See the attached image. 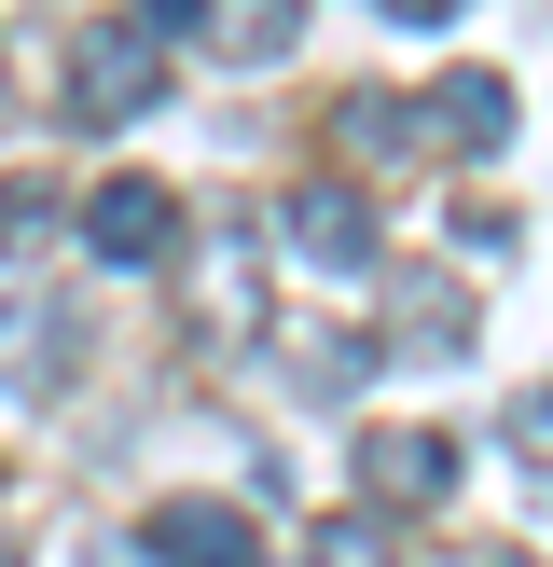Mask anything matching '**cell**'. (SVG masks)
Returning <instances> with one entry per match:
<instances>
[{
	"label": "cell",
	"instance_id": "cell-8",
	"mask_svg": "<svg viewBox=\"0 0 553 567\" xmlns=\"http://www.w3.org/2000/svg\"><path fill=\"white\" fill-rule=\"evenodd\" d=\"M346 153L359 166H415V153H442V125H429V97H346Z\"/></svg>",
	"mask_w": 553,
	"mask_h": 567
},
{
	"label": "cell",
	"instance_id": "cell-16",
	"mask_svg": "<svg viewBox=\"0 0 553 567\" xmlns=\"http://www.w3.org/2000/svg\"><path fill=\"white\" fill-rule=\"evenodd\" d=\"M0 97H14V83H0Z\"/></svg>",
	"mask_w": 553,
	"mask_h": 567
},
{
	"label": "cell",
	"instance_id": "cell-4",
	"mask_svg": "<svg viewBox=\"0 0 553 567\" xmlns=\"http://www.w3.org/2000/svg\"><path fill=\"white\" fill-rule=\"evenodd\" d=\"M83 249H97V264H166V249H180V194L166 181H97L83 194Z\"/></svg>",
	"mask_w": 553,
	"mask_h": 567
},
{
	"label": "cell",
	"instance_id": "cell-11",
	"mask_svg": "<svg viewBox=\"0 0 553 567\" xmlns=\"http://www.w3.org/2000/svg\"><path fill=\"white\" fill-rule=\"evenodd\" d=\"M55 221V181H0V249H28Z\"/></svg>",
	"mask_w": 553,
	"mask_h": 567
},
{
	"label": "cell",
	"instance_id": "cell-12",
	"mask_svg": "<svg viewBox=\"0 0 553 567\" xmlns=\"http://www.w3.org/2000/svg\"><path fill=\"white\" fill-rule=\"evenodd\" d=\"M512 443H525V457H553V388H525V402H512Z\"/></svg>",
	"mask_w": 553,
	"mask_h": 567
},
{
	"label": "cell",
	"instance_id": "cell-9",
	"mask_svg": "<svg viewBox=\"0 0 553 567\" xmlns=\"http://www.w3.org/2000/svg\"><path fill=\"white\" fill-rule=\"evenodd\" d=\"M387 305H401V347L415 360H457L470 347V291H457V277H387Z\"/></svg>",
	"mask_w": 553,
	"mask_h": 567
},
{
	"label": "cell",
	"instance_id": "cell-15",
	"mask_svg": "<svg viewBox=\"0 0 553 567\" xmlns=\"http://www.w3.org/2000/svg\"><path fill=\"white\" fill-rule=\"evenodd\" d=\"M0 567H28V554H14V540H0Z\"/></svg>",
	"mask_w": 553,
	"mask_h": 567
},
{
	"label": "cell",
	"instance_id": "cell-7",
	"mask_svg": "<svg viewBox=\"0 0 553 567\" xmlns=\"http://www.w3.org/2000/svg\"><path fill=\"white\" fill-rule=\"evenodd\" d=\"M429 125H442V153H498V138H512V83H498V70L429 83Z\"/></svg>",
	"mask_w": 553,
	"mask_h": 567
},
{
	"label": "cell",
	"instance_id": "cell-2",
	"mask_svg": "<svg viewBox=\"0 0 553 567\" xmlns=\"http://www.w3.org/2000/svg\"><path fill=\"white\" fill-rule=\"evenodd\" d=\"M276 236H291L304 264H332V277H374V264H387V221H374L359 181H304L291 208H276Z\"/></svg>",
	"mask_w": 553,
	"mask_h": 567
},
{
	"label": "cell",
	"instance_id": "cell-14",
	"mask_svg": "<svg viewBox=\"0 0 553 567\" xmlns=\"http://www.w3.org/2000/svg\"><path fill=\"white\" fill-rule=\"evenodd\" d=\"M498 567H540V554H498Z\"/></svg>",
	"mask_w": 553,
	"mask_h": 567
},
{
	"label": "cell",
	"instance_id": "cell-13",
	"mask_svg": "<svg viewBox=\"0 0 553 567\" xmlns=\"http://www.w3.org/2000/svg\"><path fill=\"white\" fill-rule=\"evenodd\" d=\"M374 14H401V28H457V0H374Z\"/></svg>",
	"mask_w": 553,
	"mask_h": 567
},
{
	"label": "cell",
	"instance_id": "cell-3",
	"mask_svg": "<svg viewBox=\"0 0 553 567\" xmlns=\"http://www.w3.org/2000/svg\"><path fill=\"white\" fill-rule=\"evenodd\" d=\"M180 42H208L221 70H276V55L304 42V0H153Z\"/></svg>",
	"mask_w": 553,
	"mask_h": 567
},
{
	"label": "cell",
	"instance_id": "cell-5",
	"mask_svg": "<svg viewBox=\"0 0 553 567\" xmlns=\"http://www.w3.org/2000/svg\"><path fill=\"white\" fill-rule=\"evenodd\" d=\"M442 485H457V443L442 430H359V498L374 513H429Z\"/></svg>",
	"mask_w": 553,
	"mask_h": 567
},
{
	"label": "cell",
	"instance_id": "cell-1",
	"mask_svg": "<svg viewBox=\"0 0 553 567\" xmlns=\"http://www.w3.org/2000/svg\"><path fill=\"white\" fill-rule=\"evenodd\" d=\"M166 42H180V28H166L153 0H138V14H97L70 42V125H138V111L166 97Z\"/></svg>",
	"mask_w": 553,
	"mask_h": 567
},
{
	"label": "cell",
	"instance_id": "cell-6",
	"mask_svg": "<svg viewBox=\"0 0 553 567\" xmlns=\"http://www.w3.org/2000/svg\"><path fill=\"white\" fill-rule=\"evenodd\" d=\"M138 554H153V567H249V513H236V498H153Z\"/></svg>",
	"mask_w": 553,
	"mask_h": 567
},
{
	"label": "cell",
	"instance_id": "cell-10",
	"mask_svg": "<svg viewBox=\"0 0 553 567\" xmlns=\"http://www.w3.org/2000/svg\"><path fill=\"white\" fill-rule=\"evenodd\" d=\"M304 567H401V540H387L374 513H332L319 540H304Z\"/></svg>",
	"mask_w": 553,
	"mask_h": 567
}]
</instances>
